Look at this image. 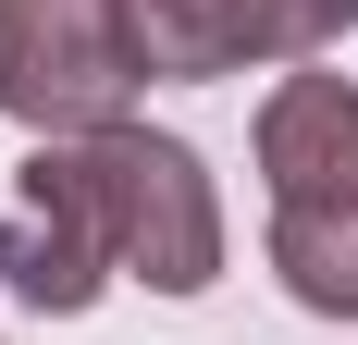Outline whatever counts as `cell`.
Segmentation results:
<instances>
[{
	"instance_id": "7a4b0ae2",
	"label": "cell",
	"mask_w": 358,
	"mask_h": 345,
	"mask_svg": "<svg viewBox=\"0 0 358 345\" xmlns=\"http://www.w3.org/2000/svg\"><path fill=\"white\" fill-rule=\"evenodd\" d=\"M136 37H124V0H0V124L25 136H99V124H136Z\"/></svg>"
},
{
	"instance_id": "5b68a950",
	"label": "cell",
	"mask_w": 358,
	"mask_h": 345,
	"mask_svg": "<svg viewBox=\"0 0 358 345\" xmlns=\"http://www.w3.org/2000/svg\"><path fill=\"white\" fill-rule=\"evenodd\" d=\"M124 37H136L148 87H222V74L285 62L272 0H124Z\"/></svg>"
},
{
	"instance_id": "52a82bcc",
	"label": "cell",
	"mask_w": 358,
	"mask_h": 345,
	"mask_svg": "<svg viewBox=\"0 0 358 345\" xmlns=\"http://www.w3.org/2000/svg\"><path fill=\"white\" fill-rule=\"evenodd\" d=\"M272 25H285V62H322L334 37H358V0H272Z\"/></svg>"
},
{
	"instance_id": "6da1fadb",
	"label": "cell",
	"mask_w": 358,
	"mask_h": 345,
	"mask_svg": "<svg viewBox=\"0 0 358 345\" xmlns=\"http://www.w3.org/2000/svg\"><path fill=\"white\" fill-rule=\"evenodd\" d=\"M74 148V185H87V210H99L111 235V272L148 284V296H210L222 259H235V235H222V185L210 161L185 136H161V124H99V136H62Z\"/></svg>"
},
{
	"instance_id": "8992f818",
	"label": "cell",
	"mask_w": 358,
	"mask_h": 345,
	"mask_svg": "<svg viewBox=\"0 0 358 345\" xmlns=\"http://www.w3.org/2000/svg\"><path fill=\"white\" fill-rule=\"evenodd\" d=\"M259 259L309 321H358V210H272Z\"/></svg>"
},
{
	"instance_id": "277c9868",
	"label": "cell",
	"mask_w": 358,
	"mask_h": 345,
	"mask_svg": "<svg viewBox=\"0 0 358 345\" xmlns=\"http://www.w3.org/2000/svg\"><path fill=\"white\" fill-rule=\"evenodd\" d=\"M259 198L272 210H358V87L296 62L259 99Z\"/></svg>"
},
{
	"instance_id": "3957f363",
	"label": "cell",
	"mask_w": 358,
	"mask_h": 345,
	"mask_svg": "<svg viewBox=\"0 0 358 345\" xmlns=\"http://www.w3.org/2000/svg\"><path fill=\"white\" fill-rule=\"evenodd\" d=\"M111 235L99 210H87V185H74V148L37 136L25 161H13V198H0V296L37 321H87L111 296Z\"/></svg>"
}]
</instances>
